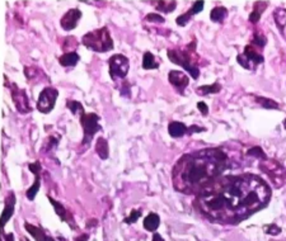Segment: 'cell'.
Instances as JSON below:
<instances>
[{"mask_svg": "<svg viewBox=\"0 0 286 241\" xmlns=\"http://www.w3.org/2000/svg\"><path fill=\"white\" fill-rule=\"evenodd\" d=\"M79 59H80V56L76 52H65V54L59 57V63L64 68H73L79 63Z\"/></svg>", "mask_w": 286, "mask_h": 241, "instance_id": "18", "label": "cell"}, {"mask_svg": "<svg viewBox=\"0 0 286 241\" xmlns=\"http://www.w3.org/2000/svg\"><path fill=\"white\" fill-rule=\"evenodd\" d=\"M273 17H275V22L277 24L278 29H280L281 34L286 39V9L277 8L273 12Z\"/></svg>", "mask_w": 286, "mask_h": 241, "instance_id": "20", "label": "cell"}, {"mask_svg": "<svg viewBox=\"0 0 286 241\" xmlns=\"http://www.w3.org/2000/svg\"><path fill=\"white\" fill-rule=\"evenodd\" d=\"M263 55L261 54V50L257 49L253 44H248L244 47L243 54L238 55L237 61L242 68L247 70H255L260 64L263 63Z\"/></svg>", "mask_w": 286, "mask_h": 241, "instance_id": "6", "label": "cell"}, {"mask_svg": "<svg viewBox=\"0 0 286 241\" xmlns=\"http://www.w3.org/2000/svg\"><path fill=\"white\" fill-rule=\"evenodd\" d=\"M24 74H26L27 79H28V81H31V83L33 79L44 76V71H42L41 69L36 68V66H26V68H24Z\"/></svg>", "mask_w": 286, "mask_h": 241, "instance_id": "27", "label": "cell"}, {"mask_svg": "<svg viewBox=\"0 0 286 241\" xmlns=\"http://www.w3.org/2000/svg\"><path fill=\"white\" fill-rule=\"evenodd\" d=\"M140 216H141L140 211L133 210V211H131L130 216L125 218V222H126V223H135L136 221H138L139 218H140Z\"/></svg>", "mask_w": 286, "mask_h": 241, "instance_id": "35", "label": "cell"}, {"mask_svg": "<svg viewBox=\"0 0 286 241\" xmlns=\"http://www.w3.org/2000/svg\"><path fill=\"white\" fill-rule=\"evenodd\" d=\"M159 68V63L156 57L151 52H145L143 56V69L145 70H154Z\"/></svg>", "mask_w": 286, "mask_h": 241, "instance_id": "25", "label": "cell"}, {"mask_svg": "<svg viewBox=\"0 0 286 241\" xmlns=\"http://www.w3.org/2000/svg\"><path fill=\"white\" fill-rule=\"evenodd\" d=\"M28 169L31 173L34 174V176H39V174H41V164H39V161H36V163H32L28 165Z\"/></svg>", "mask_w": 286, "mask_h": 241, "instance_id": "37", "label": "cell"}, {"mask_svg": "<svg viewBox=\"0 0 286 241\" xmlns=\"http://www.w3.org/2000/svg\"><path fill=\"white\" fill-rule=\"evenodd\" d=\"M66 107H68V108L70 109V112L73 114H78V113L83 114V113H86V112H84L83 104H81L80 102H78V101L68 99V101H66Z\"/></svg>", "mask_w": 286, "mask_h": 241, "instance_id": "30", "label": "cell"}, {"mask_svg": "<svg viewBox=\"0 0 286 241\" xmlns=\"http://www.w3.org/2000/svg\"><path fill=\"white\" fill-rule=\"evenodd\" d=\"M168 80L172 84V86H175L181 94L183 93L186 88L190 84V79H188L187 74H185L183 71L180 70H172L168 74Z\"/></svg>", "mask_w": 286, "mask_h": 241, "instance_id": "12", "label": "cell"}, {"mask_svg": "<svg viewBox=\"0 0 286 241\" xmlns=\"http://www.w3.org/2000/svg\"><path fill=\"white\" fill-rule=\"evenodd\" d=\"M145 19L148 22H153V23H164V22H166V19H164L163 17L155 13H149Z\"/></svg>", "mask_w": 286, "mask_h": 241, "instance_id": "36", "label": "cell"}, {"mask_svg": "<svg viewBox=\"0 0 286 241\" xmlns=\"http://www.w3.org/2000/svg\"><path fill=\"white\" fill-rule=\"evenodd\" d=\"M14 206H16V195L13 192H9L4 201V210L2 212V227H4L13 216Z\"/></svg>", "mask_w": 286, "mask_h": 241, "instance_id": "14", "label": "cell"}, {"mask_svg": "<svg viewBox=\"0 0 286 241\" xmlns=\"http://www.w3.org/2000/svg\"><path fill=\"white\" fill-rule=\"evenodd\" d=\"M283 127H285V130H286V118H285V121H283Z\"/></svg>", "mask_w": 286, "mask_h": 241, "instance_id": "44", "label": "cell"}, {"mask_svg": "<svg viewBox=\"0 0 286 241\" xmlns=\"http://www.w3.org/2000/svg\"><path fill=\"white\" fill-rule=\"evenodd\" d=\"M57 97H59V90L54 86H47V88L42 89L38 99H37V109H38V112L45 114L50 113L55 108Z\"/></svg>", "mask_w": 286, "mask_h": 241, "instance_id": "9", "label": "cell"}, {"mask_svg": "<svg viewBox=\"0 0 286 241\" xmlns=\"http://www.w3.org/2000/svg\"><path fill=\"white\" fill-rule=\"evenodd\" d=\"M153 241H164V238L159 235L158 232H154L153 235Z\"/></svg>", "mask_w": 286, "mask_h": 241, "instance_id": "40", "label": "cell"}, {"mask_svg": "<svg viewBox=\"0 0 286 241\" xmlns=\"http://www.w3.org/2000/svg\"><path fill=\"white\" fill-rule=\"evenodd\" d=\"M39 187H41V179H39V176H34V183L28 188V190L26 192L27 198H28L29 201L34 200L36 195L38 193Z\"/></svg>", "mask_w": 286, "mask_h": 241, "instance_id": "29", "label": "cell"}, {"mask_svg": "<svg viewBox=\"0 0 286 241\" xmlns=\"http://www.w3.org/2000/svg\"><path fill=\"white\" fill-rule=\"evenodd\" d=\"M266 43H267V38H266V36L263 33H261V32H256L255 36H253L252 38V43L253 46H256L257 49L262 50L263 47L266 46Z\"/></svg>", "mask_w": 286, "mask_h": 241, "instance_id": "31", "label": "cell"}, {"mask_svg": "<svg viewBox=\"0 0 286 241\" xmlns=\"http://www.w3.org/2000/svg\"><path fill=\"white\" fill-rule=\"evenodd\" d=\"M197 108H198V111L201 112V114H202V116H208V114H209V107H208V104L205 103V102H198Z\"/></svg>", "mask_w": 286, "mask_h": 241, "instance_id": "38", "label": "cell"}, {"mask_svg": "<svg viewBox=\"0 0 286 241\" xmlns=\"http://www.w3.org/2000/svg\"><path fill=\"white\" fill-rule=\"evenodd\" d=\"M171 63L180 65L185 69L193 79H198L200 76V69L197 65L198 56L196 55V39H193L185 49H171L167 52Z\"/></svg>", "mask_w": 286, "mask_h": 241, "instance_id": "3", "label": "cell"}, {"mask_svg": "<svg viewBox=\"0 0 286 241\" xmlns=\"http://www.w3.org/2000/svg\"><path fill=\"white\" fill-rule=\"evenodd\" d=\"M59 138H60V137L54 138V136H50V137H47V138H46V142H45L44 148H42V150H44V153H46V151L52 150V149H54L55 146H56L57 143H59Z\"/></svg>", "mask_w": 286, "mask_h": 241, "instance_id": "32", "label": "cell"}, {"mask_svg": "<svg viewBox=\"0 0 286 241\" xmlns=\"http://www.w3.org/2000/svg\"><path fill=\"white\" fill-rule=\"evenodd\" d=\"M4 237H6V241H14V235L12 232L4 235Z\"/></svg>", "mask_w": 286, "mask_h": 241, "instance_id": "42", "label": "cell"}, {"mask_svg": "<svg viewBox=\"0 0 286 241\" xmlns=\"http://www.w3.org/2000/svg\"><path fill=\"white\" fill-rule=\"evenodd\" d=\"M24 228L29 235H32V237L36 241H56L52 236L47 235L42 228L37 227V226L31 225L29 222H24Z\"/></svg>", "mask_w": 286, "mask_h": 241, "instance_id": "16", "label": "cell"}, {"mask_svg": "<svg viewBox=\"0 0 286 241\" xmlns=\"http://www.w3.org/2000/svg\"><path fill=\"white\" fill-rule=\"evenodd\" d=\"M228 17V9L225 7H215L210 12V19L214 23H223Z\"/></svg>", "mask_w": 286, "mask_h": 241, "instance_id": "23", "label": "cell"}, {"mask_svg": "<svg viewBox=\"0 0 286 241\" xmlns=\"http://www.w3.org/2000/svg\"><path fill=\"white\" fill-rule=\"evenodd\" d=\"M205 130V128L202 127H198V126H191V127H188V132L187 133H195V132H202V131Z\"/></svg>", "mask_w": 286, "mask_h": 241, "instance_id": "39", "label": "cell"}, {"mask_svg": "<svg viewBox=\"0 0 286 241\" xmlns=\"http://www.w3.org/2000/svg\"><path fill=\"white\" fill-rule=\"evenodd\" d=\"M50 200V203H51L52 206H54V208H55V212H56V215L60 217V220L63 221V222H66V223H69V226H70L71 228H76V225H75V221H74V217H73V215H71L70 212H69L68 210H66L65 207L63 206V203H60V202H57V201H55V200H52L51 197H47Z\"/></svg>", "mask_w": 286, "mask_h": 241, "instance_id": "13", "label": "cell"}, {"mask_svg": "<svg viewBox=\"0 0 286 241\" xmlns=\"http://www.w3.org/2000/svg\"><path fill=\"white\" fill-rule=\"evenodd\" d=\"M21 241H29V240H28V238L24 237V236H23V237H21Z\"/></svg>", "mask_w": 286, "mask_h": 241, "instance_id": "43", "label": "cell"}, {"mask_svg": "<svg viewBox=\"0 0 286 241\" xmlns=\"http://www.w3.org/2000/svg\"><path fill=\"white\" fill-rule=\"evenodd\" d=\"M247 155L250 156H255V158L257 159H261V160H265V159H267V156L265 155V153H263V150L261 148H252L250 149V150L247 151Z\"/></svg>", "mask_w": 286, "mask_h": 241, "instance_id": "33", "label": "cell"}, {"mask_svg": "<svg viewBox=\"0 0 286 241\" xmlns=\"http://www.w3.org/2000/svg\"><path fill=\"white\" fill-rule=\"evenodd\" d=\"M81 42L88 50L99 52V54H104V52H108L113 49V39H112L111 32L107 27L88 32L83 36Z\"/></svg>", "mask_w": 286, "mask_h": 241, "instance_id": "4", "label": "cell"}, {"mask_svg": "<svg viewBox=\"0 0 286 241\" xmlns=\"http://www.w3.org/2000/svg\"><path fill=\"white\" fill-rule=\"evenodd\" d=\"M267 6L268 3H266V2H257V3H255V8H253L252 13L250 14L251 23H258V21H260L261 18V14L266 11V7Z\"/></svg>", "mask_w": 286, "mask_h": 241, "instance_id": "24", "label": "cell"}, {"mask_svg": "<svg viewBox=\"0 0 286 241\" xmlns=\"http://www.w3.org/2000/svg\"><path fill=\"white\" fill-rule=\"evenodd\" d=\"M203 6H205V3H203V2H196V3H193V6L191 7V9L187 12V13L181 14V16L178 17L177 19H176V22H177L178 26L185 27L186 24H187L188 22L191 21V18H192V17L195 16V14L200 13V12L202 11Z\"/></svg>", "mask_w": 286, "mask_h": 241, "instance_id": "15", "label": "cell"}, {"mask_svg": "<svg viewBox=\"0 0 286 241\" xmlns=\"http://www.w3.org/2000/svg\"><path fill=\"white\" fill-rule=\"evenodd\" d=\"M271 188L255 174L220 176L196 196L195 206L214 222L239 223L268 205Z\"/></svg>", "mask_w": 286, "mask_h": 241, "instance_id": "1", "label": "cell"}, {"mask_svg": "<svg viewBox=\"0 0 286 241\" xmlns=\"http://www.w3.org/2000/svg\"><path fill=\"white\" fill-rule=\"evenodd\" d=\"M81 16H83V13H81L80 9H78V8L69 9V11L64 14L63 18L60 19L61 28L65 29V31L75 29L76 26H78L79 21H80Z\"/></svg>", "mask_w": 286, "mask_h": 241, "instance_id": "11", "label": "cell"}, {"mask_svg": "<svg viewBox=\"0 0 286 241\" xmlns=\"http://www.w3.org/2000/svg\"><path fill=\"white\" fill-rule=\"evenodd\" d=\"M263 230H265L266 233H268V235H272V236L278 235V233L281 232V228L278 227L277 225H275V223H270V225L265 226Z\"/></svg>", "mask_w": 286, "mask_h": 241, "instance_id": "34", "label": "cell"}, {"mask_svg": "<svg viewBox=\"0 0 286 241\" xmlns=\"http://www.w3.org/2000/svg\"><path fill=\"white\" fill-rule=\"evenodd\" d=\"M260 168L263 173L267 174L276 188H280L281 185H283L286 180V173L285 169L277 161L272 160V159H265V160H261Z\"/></svg>", "mask_w": 286, "mask_h": 241, "instance_id": "5", "label": "cell"}, {"mask_svg": "<svg viewBox=\"0 0 286 241\" xmlns=\"http://www.w3.org/2000/svg\"><path fill=\"white\" fill-rule=\"evenodd\" d=\"M188 132V127L182 122H178V121H173L168 125V133L171 135V137L180 138L183 135Z\"/></svg>", "mask_w": 286, "mask_h": 241, "instance_id": "17", "label": "cell"}, {"mask_svg": "<svg viewBox=\"0 0 286 241\" xmlns=\"http://www.w3.org/2000/svg\"><path fill=\"white\" fill-rule=\"evenodd\" d=\"M153 6L155 7L156 11L161 13H172L177 7V3L173 0H160V2H154Z\"/></svg>", "mask_w": 286, "mask_h": 241, "instance_id": "21", "label": "cell"}, {"mask_svg": "<svg viewBox=\"0 0 286 241\" xmlns=\"http://www.w3.org/2000/svg\"><path fill=\"white\" fill-rule=\"evenodd\" d=\"M99 116L96 113H83L80 114V125L84 131V140L83 143L88 146L91 143L92 138L94 137L97 132L102 130L99 125Z\"/></svg>", "mask_w": 286, "mask_h": 241, "instance_id": "8", "label": "cell"}, {"mask_svg": "<svg viewBox=\"0 0 286 241\" xmlns=\"http://www.w3.org/2000/svg\"><path fill=\"white\" fill-rule=\"evenodd\" d=\"M88 237L89 236L87 235V233H83V235H80L78 238H76V241H88Z\"/></svg>", "mask_w": 286, "mask_h": 241, "instance_id": "41", "label": "cell"}, {"mask_svg": "<svg viewBox=\"0 0 286 241\" xmlns=\"http://www.w3.org/2000/svg\"><path fill=\"white\" fill-rule=\"evenodd\" d=\"M108 66L109 76H111L112 80L125 79L129 74V69H130V61L125 55L116 54L109 57Z\"/></svg>", "mask_w": 286, "mask_h": 241, "instance_id": "7", "label": "cell"}, {"mask_svg": "<svg viewBox=\"0 0 286 241\" xmlns=\"http://www.w3.org/2000/svg\"><path fill=\"white\" fill-rule=\"evenodd\" d=\"M96 153L98 154V156L102 159V160H106V159H108L109 148H108V142H107V140L104 137L97 138Z\"/></svg>", "mask_w": 286, "mask_h": 241, "instance_id": "22", "label": "cell"}, {"mask_svg": "<svg viewBox=\"0 0 286 241\" xmlns=\"http://www.w3.org/2000/svg\"><path fill=\"white\" fill-rule=\"evenodd\" d=\"M221 90V85L219 83H214L211 85H202V86H198L196 89V93L198 95L203 97V95H208V94H216Z\"/></svg>", "mask_w": 286, "mask_h": 241, "instance_id": "26", "label": "cell"}, {"mask_svg": "<svg viewBox=\"0 0 286 241\" xmlns=\"http://www.w3.org/2000/svg\"><path fill=\"white\" fill-rule=\"evenodd\" d=\"M228 163V155L221 149H202L186 154L173 166V187L180 193L197 196L220 178Z\"/></svg>", "mask_w": 286, "mask_h": 241, "instance_id": "2", "label": "cell"}, {"mask_svg": "<svg viewBox=\"0 0 286 241\" xmlns=\"http://www.w3.org/2000/svg\"><path fill=\"white\" fill-rule=\"evenodd\" d=\"M160 225V217L156 213H149L143 221V226L149 232H155Z\"/></svg>", "mask_w": 286, "mask_h": 241, "instance_id": "19", "label": "cell"}, {"mask_svg": "<svg viewBox=\"0 0 286 241\" xmlns=\"http://www.w3.org/2000/svg\"><path fill=\"white\" fill-rule=\"evenodd\" d=\"M11 94H12V99H13V103L16 106L17 111L22 114H27L32 111L31 104H29V99L28 95H27L26 90L24 89H21L16 83L11 84Z\"/></svg>", "mask_w": 286, "mask_h": 241, "instance_id": "10", "label": "cell"}, {"mask_svg": "<svg viewBox=\"0 0 286 241\" xmlns=\"http://www.w3.org/2000/svg\"><path fill=\"white\" fill-rule=\"evenodd\" d=\"M256 102L265 109H278V107H280L277 102L270 98H263V97H256Z\"/></svg>", "mask_w": 286, "mask_h": 241, "instance_id": "28", "label": "cell"}]
</instances>
